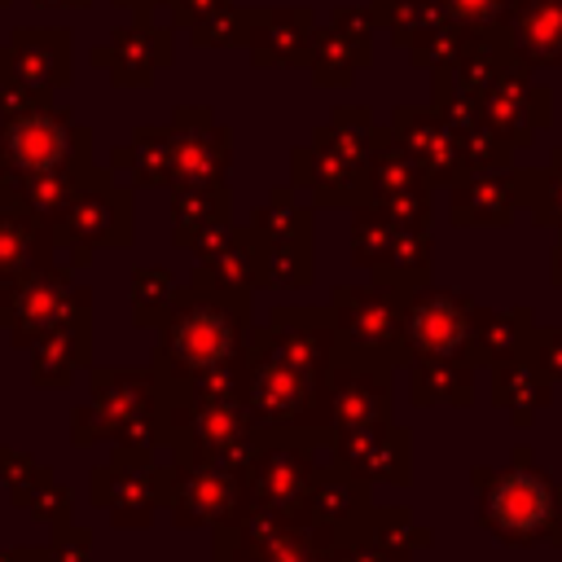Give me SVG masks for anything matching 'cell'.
<instances>
[{"label":"cell","mask_w":562,"mask_h":562,"mask_svg":"<svg viewBox=\"0 0 562 562\" xmlns=\"http://www.w3.org/2000/svg\"><path fill=\"white\" fill-rule=\"evenodd\" d=\"M158 329H162L158 351H154L158 378L193 382V378H211V373H233L241 360L246 299L220 294L193 277L189 290H176V303Z\"/></svg>","instance_id":"6da1fadb"},{"label":"cell","mask_w":562,"mask_h":562,"mask_svg":"<svg viewBox=\"0 0 562 562\" xmlns=\"http://www.w3.org/2000/svg\"><path fill=\"white\" fill-rule=\"evenodd\" d=\"M325 391H329V373L281 356L277 347L263 342V334L246 347L241 400H246L255 422L285 426V430H312L321 422V413L329 417Z\"/></svg>","instance_id":"7a4b0ae2"},{"label":"cell","mask_w":562,"mask_h":562,"mask_svg":"<svg viewBox=\"0 0 562 562\" xmlns=\"http://www.w3.org/2000/svg\"><path fill=\"white\" fill-rule=\"evenodd\" d=\"M79 312H92V294L75 281L70 263L48 259L22 272H0V329L13 338V347L31 351L48 329Z\"/></svg>","instance_id":"3957f363"},{"label":"cell","mask_w":562,"mask_h":562,"mask_svg":"<svg viewBox=\"0 0 562 562\" xmlns=\"http://www.w3.org/2000/svg\"><path fill=\"white\" fill-rule=\"evenodd\" d=\"M70 435L79 448L97 439H114L123 448L158 443V378L127 369H97L92 404L70 417Z\"/></svg>","instance_id":"277c9868"},{"label":"cell","mask_w":562,"mask_h":562,"mask_svg":"<svg viewBox=\"0 0 562 562\" xmlns=\"http://www.w3.org/2000/svg\"><path fill=\"white\" fill-rule=\"evenodd\" d=\"M53 237V255H66L70 268H83L97 246H127L132 241V193L114 184L110 171L88 167L70 206L44 224Z\"/></svg>","instance_id":"5b68a950"},{"label":"cell","mask_w":562,"mask_h":562,"mask_svg":"<svg viewBox=\"0 0 562 562\" xmlns=\"http://www.w3.org/2000/svg\"><path fill=\"white\" fill-rule=\"evenodd\" d=\"M88 154H92V132L53 101L0 119V158L18 176L79 171V167H92Z\"/></svg>","instance_id":"8992f818"},{"label":"cell","mask_w":562,"mask_h":562,"mask_svg":"<svg viewBox=\"0 0 562 562\" xmlns=\"http://www.w3.org/2000/svg\"><path fill=\"white\" fill-rule=\"evenodd\" d=\"M483 522L509 540V544H531L549 531L553 522V505L558 492L549 487V479L531 465H509L501 470L492 483H483Z\"/></svg>","instance_id":"52a82bcc"},{"label":"cell","mask_w":562,"mask_h":562,"mask_svg":"<svg viewBox=\"0 0 562 562\" xmlns=\"http://www.w3.org/2000/svg\"><path fill=\"white\" fill-rule=\"evenodd\" d=\"M474 307L465 294L430 290L404 303V356L413 360H470Z\"/></svg>","instance_id":"ba28073f"},{"label":"cell","mask_w":562,"mask_h":562,"mask_svg":"<svg viewBox=\"0 0 562 562\" xmlns=\"http://www.w3.org/2000/svg\"><path fill=\"white\" fill-rule=\"evenodd\" d=\"M92 501L114 527H145L167 501V470L149 461V448H114V461L92 474Z\"/></svg>","instance_id":"9c48e42d"},{"label":"cell","mask_w":562,"mask_h":562,"mask_svg":"<svg viewBox=\"0 0 562 562\" xmlns=\"http://www.w3.org/2000/svg\"><path fill=\"white\" fill-rule=\"evenodd\" d=\"M400 290H334V338L360 360H391L404 347V303Z\"/></svg>","instance_id":"30bf717a"},{"label":"cell","mask_w":562,"mask_h":562,"mask_svg":"<svg viewBox=\"0 0 562 562\" xmlns=\"http://www.w3.org/2000/svg\"><path fill=\"white\" fill-rule=\"evenodd\" d=\"M241 470L220 465V461H176L167 470V509L176 527H220L241 509Z\"/></svg>","instance_id":"8fae6325"},{"label":"cell","mask_w":562,"mask_h":562,"mask_svg":"<svg viewBox=\"0 0 562 562\" xmlns=\"http://www.w3.org/2000/svg\"><path fill=\"white\" fill-rule=\"evenodd\" d=\"M241 474H246V501L263 505V509H272L281 518L303 509L307 487L316 479L307 443H285V439L281 443H263V435H259V448H255V457H250V465Z\"/></svg>","instance_id":"7c38bea8"},{"label":"cell","mask_w":562,"mask_h":562,"mask_svg":"<svg viewBox=\"0 0 562 562\" xmlns=\"http://www.w3.org/2000/svg\"><path fill=\"white\" fill-rule=\"evenodd\" d=\"M329 422L338 430H360V426H378L391 422V382L382 373V360H360L351 369H334L329 364Z\"/></svg>","instance_id":"4fadbf2b"},{"label":"cell","mask_w":562,"mask_h":562,"mask_svg":"<svg viewBox=\"0 0 562 562\" xmlns=\"http://www.w3.org/2000/svg\"><path fill=\"white\" fill-rule=\"evenodd\" d=\"M167 136H171L176 184H220L228 167V132L206 110H176Z\"/></svg>","instance_id":"5bb4252c"},{"label":"cell","mask_w":562,"mask_h":562,"mask_svg":"<svg viewBox=\"0 0 562 562\" xmlns=\"http://www.w3.org/2000/svg\"><path fill=\"white\" fill-rule=\"evenodd\" d=\"M395 136L404 154L417 162V171L426 176V184H457V176L470 171L448 119H435L422 110H395Z\"/></svg>","instance_id":"9a60e30c"},{"label":"cell","mask_w":562,"mask_h":562,"mask_svg":"<svg viewBox=\"0 0 562 562\" xmlns=\"http://www.w3.org/2000/svg\"><path fill=\"white\" fill-rule=\"evenodd\" d=\"M70 44L75 40L66 26H18L0 53L22 83H31L40 97H53V88L70 83Z\"/></svg>","instance_id":"2e32d148"},{"label":"cell","mask_w":562,"mask_h":562,"mask_svg":"<svg viewBox=\"0 0 562 562\" xmlns=\"http://www.w3.org/2000/svg\"><path fill=\"white\" fill-rule=\"evenodd\" d=\"M92 61L105 66L114 83H145L158 66L171 61V35H167V26H154L140 18L132 26H119L110 35V44L97 48Z\"/></svg>","instance_id":"e0dca14e"},{"label":"cell","mask_w":562,"mask_h":562,"mask_svg":"<svg viewBox=\"0 0 562 562\" xmlns=\"http://www.w3.org/2000/svg\"><path fill=\"white\" fill-rule=\"evenodd\" d=\"M334 448H338V461L360 479H391V483L408 479V435L395 430L391 422L338 430Z\"/></svg>","instance_id":"ac0fdd59"},{"label":"cell","mask_w":562,"mask_h":562,"mask_svg":"<svg viewBox=\"0 0 562 562\" xmlns=\"http://www.w3.org/2000/svg\"><path fill=\"white\" fill-rule=\"evenodd\" d=\"M88 356H92V312H79L31 347V382L40 391H61L75 382Z\"/></svg>","instance_id":"d6986e66"},{"label":"cell","mask_w":562,"mask_h":562,"mask_svg":"<svg viewBox=\"0 0 562 562\" xmlns=\"http://www.w3.org/2000/svg\"><path fill=\"white\" fill-rule=\"evenodd\" d=\"M531 101H544L518 70H501L483 92H479V114L483 123L505 140V145H522L531 140V123H540V114H531Z\"/></svg>","instance_id":"ffe728a7"},{"label":"cell","mask_w":562,"mask_h":562,"mask_svg":"<svg viewBox=\"0 0 562 562\" xmlns=\"http://www.w3.org/2000/svg\"><path fill=\"white\" fill-rule=\"evenodd\" d=\"M509 40L522 61H562V0H514Z\"/></svg>","instance_id":"44dd1931"},{"label":"cell","mask_w":562,"mask_h":562,"mask_svg":"<svg viewBox=\"0 0 562 562\" xmlns=\"http://www.w3.org/2000/svg\"><path fill=\"white\" fill-rule=\"evenodd\" d=\"M53 259V237L44 220H35L22 202L0 206V272H22Z\"/></svg>","instance_id":"7402d4cb"},{"label":"cell","mask_w":562,"mask_h":562,"mask_svg":"<svg viewBox=\"0 0 562 562\" xmlns=\"http://www.w3.org/2000/svg\"><path fill=\"white\" fill-rule=\"evenodd\" d=\"M360 505H364V479L351 474L347 465H342V470H325V474H316L312 487H307V501H303L307 518H316V522H325V527L351 518Z\"/></svg>","instance_id":"603a6c76"},{"label":"cell","mask_w":562,"mask_h":562,"mask_svg":"<svg viewBox=\"0 0 562 562\" xmlns=\"http://www.w3.org/2000/svg\"><path fill=\"white\" fill-rule=\"evenodd\" d=\"M514 184L509 180H492V176H479L470 184H461L452 193V220L461 224H505L509 211H514Z\"/></svg>","instance_id":"cb8c5ba5"},{"label":"cell","mask_w":562,"mask_h":562,"mask_svg":"<svg viewBox=\"0 0 562 562\" xmlns=\"http://www.w3.org/2000/svg\"><path fill=\"white\" fill-rule=\"evenodd\" d=\"M527 312H492V316H479L474 321V338H470V360L479 364H501L509 356L522 351L527 342Z\"/></svg>","instance_id":"d4e9b609"},{"label":"cell","mask_w":562,"mask_h":562,"mask_svg":"<svg viewBox=\"0 0 562 562\" xmlns=\"http://www.w3.org/2000/svg\"><path fill=\"white\" fill-rule=\"evenodd\" d=\"M132 167L136 184H176V162H171V136L167 132H136L127 149H114V171Z\"/></svg>","instance_id":"484cf974"},{"label":"cell","mask_w":562,"mask_h":562,"mask_svg":"<svg viewBox=\"0 0 562 562\" xmlns=\"http://www.w3.org/2000/svg\"><path fill=\"white\" fill-rule=\"evenodd\" d=\"M250 44H255V61H281L277 48H285V61L303 53L307 44V13H259L250 22Z\"/></svg>","instance_id":"4316f807"},{"label":"cell","mask_w":562,"mask_h":562,"mask_svg":"<svg viewBox=\"0 0 562 562\" xmlns=\"http://www.w3.org/2000/svg\"><path fill=\"white\" fill-rule=\"evenodd\" d=\"M417 404H465L470 400V360H422L413 369Z\"/></svg>","instance_id":"83f0119b"},{"label":"cell","mask_w":562,"mask_h":562,"mask_svg":"<svg viewBox=\"0 0 562 562\" xmlns=\"http://www.w3.org/2000/svg\"><path fill=\"white\" fill-rule=\"evenodd\" d=\"M176 303V281L162 268H140L132 277V321L136 325H162Z\"/></svg>","instance_id":"f1b7e54d"},{"label":"cell","mask_w":562,"mask_h":562,"mask_svg":"<svg viewBox=\"0 0 562 562\" xmlns=\"http://www.w3.org/2000/svg\"><path fill=\"white\" fill-rule=\"evenodd\" d=\"M250 562H321V553H316V540L307 531H299L290 522H277L255 540Z\"/></svg>","instance_id":"f546056e"},{"label":"cell","mask_w":562,"mask_h":562,"mask_svg":"<svg viewBox=\"0 0 562 562\" xmlns=\"http://www.w3.org/2000/svg\"><path fill=\"white\" fill-rule=\"evenodd\" d=\"M518 180L531 189V193H522V198H531V215L544 224H562V149L553 154V162L544 171H531Z\"/></svg>","instance_id":"4dcf8cb0"},{"label":"cell","mask_w":562,"mask_h":562,"mask_svg":"<svg viewBox=\"0 0 562 562\" xmlns=\"http://www.w3.org/2000/svg\"><path fill=\"white\" fill-rule=\"evenodd\" d=\"M496 395H501V404L505 408H531V404H544L549 400V386L540 382V369H531V364H509V369H501V378H496Z\"/></svg>","instance_id":"1f68e13d"},{"label":"cell","mask_w":562,"mask_h":562,"mask_svg":"<svg viewBox=\"0 0 562 562\" xmlns=\"http://www.w3.org/2000/svg\"><path fill=\"white\" fill-rule=\"evenodd\" d=\"M18 509H26L35 522H53V527H61V522H70V492H66V483H57L53 470H48V474L26 492V501H22Z\"/></svg>","instance_id":"d6a6232c"},{"label":"cell","mask_w":562,"mask_h":562,"mask_svg":"<svg viewBox=\"0 0 562 562\" xmlns=\"http://www.w3.org/2000/svg\"><path fill=\"white\" fill-rule=\"evenodd\" d=\"M439 9L457 26H501V22H509L514 0H439Z\"/></svg>","instance_id":"836d02e7"},{"label":"cell","mask_w":562,"mask_h":562,"mask_svg":"<svg viewBox=\"0 0 562 562\" xmlns=\"http://www.w3.org/2000/svg\"><path fill=\"white\" fill-rule=\"evenodd\" d=\"M193 31V40L198 44H233V40H246L250 35V22L241 18V13H233V9H215V13H206L198 26H189Z\"/></svg>","instance_id":"e575fe53"},{"label":"cell","mask_w":562,"mask_h":562,"mask_svg":"<svg viewBox=\"0 0 562 562\" xmlns=\"http://www.w3.org/2000/svg\"><path fill=\"white\" fill-rule=\"evenodd\" d=\"M44 562H92V531L75 522L53 527V544L44 549Z\"/></svg>","instance_id":"d590c367"},{"label":"cell","mask_w":562,"mask_h":562,"mask_svg":"<svg viewBox=\"0 0 562 562\" xmlns=\"http://www.w3.org/2000/svg\"><path fill=\"white\" fill-rule=\"evenodd\" d=\"M44 101H53V97H40L31 83H22L18 70H13V66L4 61V53H0V119L22 114V110H35V105H44Z\"/></svg>","instance_id":"8d00e7d4"},{"label":"cell","mask_w":562,"mask_h":562,"mask_svg":"<svg viewBox=\"0 0 562 562\" xmlns=\"http://www.w3.org/2000/svg\"><path fill=\"white\" fill-rule=\"evenodd\" d=\"M426 540V531H417L413 527V518L404 514V509H391V514H382V549L386 553H395V549H413V544H422Z\"/></svg>","instance_id":"74e56055"},{"label":"cell","mask_w":562,"mask_h":562,"mask_svg":"<svg viewBox=\"0 0 562 562\" xmlns=\"http://www.w3.org/2000/svg\"><path fill=\"white\" fill-rule=\"evenodd\" d=\"M536 369H540V373L562 378V329H544V338H540V356H536Z\"/></svg>","instance_id":"f35d334b"},{"label":"cell","mask_w":562,"mask_h":562,"mask_svg":"<svg viewBox=\"0 0 562 562\" xmlns=\"http://www.w3.org/2000/svg\"><path fill=\"white\" fill-rule=\"evenodd\" d=\"M334 562H395L378 540H364V544H338L334 549Z\"/></svg>","instance_id":"ab89813d"},{"label":"cell","mask_w":562,"mask_h":562,"mask_svg":"<svg viewBox=\"0 0 562 562\" xmlns=\"http://www.w3.org/2000/svg\"><path fill=\"white\" fill-rule=\"evenodd\" d=\"M0 206H18V171L0 158Z\"/></svg>","instance_id":"60d3db41"},{"label":"cell","mask_w":562,"mask_h":562,"mask_svg":"<svg viewBox=\"0 0 562 562\" xmlns=\"http://www.w3.org/2000/svg\"><path fill=\"white\" fill-rule=\"evenodd\" d=\"M0 562H44V549H13V544H0Z\"/></svg>","instance_id":"b9f144b4"},{"label":"cell","mask_w":562,"mask_h":562,"mask_svg":"<svg viewBox=\"0 0 562 562\" xmlns=\"http://www.w3.org/2000/svg\"><path fill=\"white\" fill-rule=\"evenodd\" d=\"M35 9H83V4H92V0H31Z\"/></svg>","instance_id":"7bdbcfd3"},{"label":"cell","mask_w":562,"mask_h":562,"mask_svg":"<svg viewBox=\"0 0 562 562\" xmlns=\"http://www.w3.org/2000/svg\"><path fill=\"white\" fill-rule=\"evenodd\" d=\"M549 540L562 544V492H558V505H553V522H549Z\"/></svg>","instance_id":"ee69618b"},{"label":"cell","mask_w":562,"mask_h":562,"mask_svg":"<svg viewBox=\"0 0 562 562\" xmlns=\"http://www.w3.org/2000/svg\"><path fill=\"white\" fill-rule=\"evenodd\" d=\"M114 4H119V9H136V13L145 18V13L154 9V4H167V0H114Z\"/></svg>","instance_id":"f6af8a7d"},{"label":"cell","mask_w":562,"mask_h":562,"mask_svg":"<svg viewBox=\"0 0 562 562\" xmlns=\"http://www.w3.org/2000/svg\"><path fill=\"white\" fill-rule=\"evenodd\" d=\"M553 281L562 285V241H558V255H553Z\"/></svg>","instance_id":"bcb514c9"},{"label":"cell","mask_w":562,"mask_h":562,"mask_svg":"<svg viewBox=\"0 0 562 562\" xmlns=\"http://www.w3.org/2000/svg\"><path fill=\"white\" fill-rule=\"evenodd\" d=\"M4 4H9V0H0V9H4Z\"/></svg>","instance_id":"7dc6e473"},{"label":"cell","mask_w":562,"mask_h":562,"mask_svg":"<svg viewBox=\"0 0 562 562\" xmlns=\"http://www.w3.org/2000/svg\"><path fill=\"white\" fill-rule=\"evenodd\" d=\"M0 452H4V448H0Z\"/></svg>","instance_id":"c3c4849f"}]
</instances>
